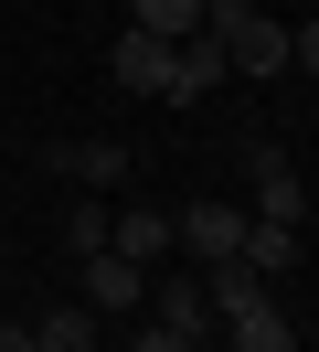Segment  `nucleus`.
I'll return each instance as SVG.
<instances>
[{
	"label": "nucleus",
	"instance_id": "0eeeda50",
	"mask_svg": "<svg viewBox=\"0 0 319 352\" xmlns=\"http://www.w3.org/2000/svg\"><path fill=\"white\" fill-rule=\"evenodd\" d=\"M149 320H170V331H191V342H202V331H213L202 278H160V267H149Z\"/></svg>",
	"mask_w": 319,
	"mask_h": 352
},
{
	"label": "nucleus",
	"instance_id": "f257e3e1",
	"mask_svg": "<svg viewBox=\"0 0 319 352\" xmlns=\"http://www.w3.org/2000/svg\"><path fill=\"white\" fill-rule=\"evenodd\" d=\"M202 32L224 43L234 75H276V65H287V22L255 11V0H202Z\"/></svg>",
	"mask_w": 319,
	"mask_h": 352
},
{
	"label": "nucleus",
	"instance_id": "9b49d317",
	"mask_svg": "<svg viewBox=\"0 0 319 352\" xmlns=\"http://www.w3.org/2000/svg\"><path fill=\"white\" fill-rule=\"evenodd\" d=\"M54 171H75L85 192H106V182H128V150L117 139H75V150H54Z\"/></svg>",
	"mask_w": 319,
	"mask_h": 352
},
{
	"label": "nucleus",
	"instance_id": "2eb2a0df",
	"mask_svg": "<svg viewBox=\"0 0 319 352\" xmlns=\"http://www.w3.org/2000/svg\"><path fill=\"white\" fill-rule=\"evenodd\" d=\"M64 245H75V256H106V203H75V214H64Z\"/></svg>",
	"mask_w": 319,
	"mask_h": 352
},
{
	"label": "nucleus",
	"instance_id": "4468645a",
	"mask_svg": "<svg viewBox=\"0 0 319 352\" xmlns=\"http://www.w3.org/2000/svg\"><path fill=\"white\" fill-rule=\"evenodd\" d=\"M128 22L160 32V43H181V32H202V0H128Z\"/></svg>",
	"mask_w": 319,
	"mask_h": 352
},
{
	"label": "nucleus",
	"instance_id": "20e7f679",
	"mask_svg": "<svg viewBox=\"0 0 319 352\" xmlns=\"http://www.w3.org/2000/svg\"><path fill=\"white\" fill-rule=\"evenodd\" d=\"M106 75H117L128 96H170V43H160V32H139V22H128L117 43H106Z\"/></svg>",
	"mask_w": 319,
	"mask_h": 352
},
{
	"label": "nucleus",
	"instance_id": "ddd939ff",
	"mask_svg": "<svg viewBox=\"0 0 319 352\" xmlns=\"http://www.w3.org/2000/svg\"><path fill=\"white\" fill-rule=\"evenodd\" d=\"M224 342L234 352H298V331L276 320V299H266V309H245V320H224Z\"/></svg>",
	"mask_w": 319,
	"mask_h": 352
},
{
	"label": "nucleus",
	"instance_id": "f03ea898",
	"mask_svg": "<svg viewBox=\"0 0 319 352\" xmlns=\"http://www.w3.org/2000/svg\"><path fill=\"white\" fill-rule=\"evenodd\" d=\"M85 309H96V320L149 309V267H139V256H117V245H106V256H85Z\"/></svg>",
	"mask_w": 319,
	"mask_h": 352
},
{
	"label": "nucleus",
	"instance_id": "6e6552de",
	"mask_svg": "<svg viewBox=\"0 0 319 352\" xmlns=\"http://www.w3.org/2000/svg\"><path fill=\"white\" fill-rule=\"evenodd\" d=\"M202 299H213V320H245V309H266V278H255L245 256H213L202 267Z\"/></svg>",
	"mask_w": 319,
	"mask_h": 352
},
{
	"label": "nucleus",
	"instance_id": "1a4fd4ad",
	"mask_svg": "<svg viewBox=\"0 0 319 352\" xmlns=\"http://www.w3.org/2000/svg\"><path fill=\"white\" fill-rule=\"evenodd\" d=\"M32 352H106V320H96V309H43V320H32Z\"/></svg>",
	"mask_w": 319,
	"mask_h": 352
},
{
	"label": "nucleus",
	"instance_id": "9d476101",
	"mask_svg": "<svg viewBox=\"0 0 319 352\" xmlns=\"http://www.w3.org/2000/svg\"><path fill=\"white\" fill-rule=\"evenodd\" d=\"M234 256H245L255 278H287V267H298V224H266V214H255V224H245V245H234Z\"/></svg>",
	"mask_w": 319,
	"mask_h": 352
},
{
	"label": "nucleus",
	"instance_id": "dca6fc26",
	"mask_svg": "<svg viewBox=\"0 0 319 352\" xmlns=\"http://www.w3.org/2000/svg\"><path fill=\"white\" fill-rule=\"evenodd\" d=\"M128 352H191V331H170V320H149V331H139V342H128Z\"/></svg>",
	"mask_w": 319,
	"mask_h": 352
},
{
	"label": "nucleus",
	"instance_id": "f3484780",
	"mask_svg": "<svg viewBox=\"0 0 319 352\" xmlns=\"http://www.w3.org/2000/svg\"><path fill=\"white\" fill-rule=\"evenodd\" d=\"M287 65H309V75H319V22H298V32H287Z\"/></svg>",
	"mask_w": 319,
	"mask_h": 352
},
{
	"label": "nucleus",
	"instance_id": "423d86ee",
	"mask_svg": "<svg viewBox=\"0 0 319 352\" xmlns=\"http://www.w3.org/2000/svg\"><path fill=\"white\" fill-rule=\"evenodd\" d=\"M255 214L266 224H309V182H298L276 150H255Z\"/></svg>",
	"mask_w": 319,
	"mask_h": 352
},
{
	"label": "nucleus",
	"instance_id": "f8f14e48",
	"mask_svg": "<svg viewBox=\"0 0 319 352\" xmlns=\"http://www.w3.org/2000/svg\"><path fill=\"white\" fill-rule=\"evenodd\" d=\"M106 245H117V256H170V214H149V203H139V214H117V224H106Z\"/></svg>",
	"mask_w": 319,
	"mask_h": 352
},
{
	"label": "nucleus",
	"instance_id": "7ed1b4c3",
	"mask_svg": "<svg viewBox=\"0 0 319 352\" xmlns=\"http://www.w3.org/2000/svg\"><path fill=\"white\" fill-rule=\"evenodd\" d=\"M245 224L255 214H234V203H181V214H170V245H191V256H234V245H245Z\"/></svg>",
	"mask_w": 319,
	"mask_h": 352
},
{
	"label": "nucleus",
	"instance_id": "39448f33",
	"mask_svg": "<svg viewBox=\"0 0 319 352\" xmlns=\"http://www.w3.org/2000/svg\"><path fill=\"white\" fill-rule=\"evenodd\" d=\"M224 43H213V32H181V43H170V107H191V96H213L224 86Z\"/></svg>",
	"mask_w": 319,
	"mask_h": 352
},
{
	"label": "nucleus",
	"instance_id": "a211bd4d",
	"mask_svg": "<svg viewBox=\"0 0 319 352\" xmlns=\"http://www.w3.org/2000/svg\"><path fill=\"white\" fill-rule=\"evenodd\" d=\"M0 352H32V331H21V320H0Z\"/></svg>",
	"mask_w": 319,
	"mask_h": 352
}]
</instances>
